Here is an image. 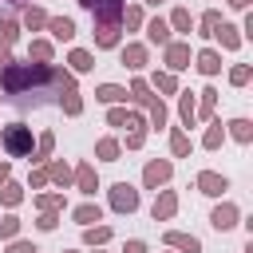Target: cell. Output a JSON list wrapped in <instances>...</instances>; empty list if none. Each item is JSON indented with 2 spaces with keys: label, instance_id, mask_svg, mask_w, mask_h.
<instances>
[{
  "label": "cell",
  "instance_id": "1",
  "mask_svg": "<svg viewBox=\"0 0 253 253\" xmlns=\"http://www.w3.org/2000/svg\"><path fill=\"white\" fill-rule=\"evenodd\" d=\"M47 87H55V67L51 63H32V59L28 63H16V59H8L0 67V91H4V99H16L20 103L24 95H40Z\"/></svg>",
  "mask_w": 253,
  "mask_h": 253
},
{
  "label": "cell",
  "instance_id": "2",
  "mask_svg": "<svg viewBox=\"0 0 253 253\" xmlns=\"http://www.w3.org/2000/svg\"><path fill=\"white\" fill-rule=\"evenodd\" d=\"M0 146H4L12 158H28V154L36 150L32 126H24V123H8V126H0Z\"/></svg>",
  "mask_w": 253,
  "mask_h": 253
},
{
  "label": "cell",
  "instance_id": "3",
  "mask_svg": "<svg viewBox=\"0 0 253 253\" xmlns=\"http://www.w3.org/2000/svg\"><path fill=\"white\" fill-rule=\"evenodd\" d=\"M79 8H87L95 16V24H123V0H79Z\"/></svg>",
  "mask_w": 253,
  "mask_h": 253
},
{
  "label": "cell",
  "instance_id": "4",
  "mask_svg": "<svg viewBox=\"0 0 253 253\" xmlns=\"http://www.w3.org/2000/svg\"><path fill=\"white\" fill-rule=\"evenodd\" d=\"M170 174H174V162H170V158H150V162L142 166V186H146V190H158V186L170 182Z\"/></svg>",
  "mask_w": 253,
  "mask_h": 253
},
{
  "label": "cell",
  "instance_id": "5",
  "mask_svg": "<svg viewBox=\"0 0 253 253\" xmlns=\"http://www.w3.org/2000/svg\"><path fill=\"white\" fill-rule=\"evenodd\" d=\"M111 210L115 213H134L138 210V190L130 182H115L111 186Z\"/></svg>",
  "mask_w": 253,
  "mask_h": 253
},
{
  "label": "cell",
  "instance_id": "6",
  "mask_svg": "<svg viewBox=\"0 0 253 253\" xmlns=\"http://www.w3.org/2000/svg\"><path fill=\"white\" fill-rule=\"evenodd\" d=\"M194 186H198V194H206V198H221V194L229 190V178L217 174V170H202V174L194 178Z\"/></svg>",
  "mask_w": 253,
  "mask_h": 253
},
{
  "label": "cell",
  "instance_id": "7",
  "mask_svg": "<svg viewBox=\"0 0 253 253\" xmlns=\"http://www.w3.org/2000/svg\"><path fill=\"white\" fill-rule=\"evenodd\" d=\"M162 55H166V71H186L190 67V43L186 40H170L162 47Z\"/></svg>",
  "mask_w": 253,
  "mask_h": 253
},
{
  "label": "cell",
  "instance_id": "8",
  "mask_svg": "<svg viewBox=\"0 0 253 253\" xmlns=\"http://www.w3.org/2000/svg\"><path fill=\"white\" fill-rule=\"evenodd\" d=\"M71 182H75V190H79L83 198H95V190H99V174H95L91 162H79V166L71 170Z\"/></svg>",
  "mask_w": 253,
  "mask_h": 253
},
{
  "label": "cell",
  "instance_id": "9",
  "mask_svg": "<svg viewBox=\"0 0 253 253\" xmlns=\"http://www.w3.org/2000/svg\"><path fill=\"white\" fill-rule=\"evenodd\" d=\"M178 213V194L174 190H158V198H154V206H150V217L154 221H170Z\"/></svg>",
  "mask_w": 253,
  "mask_h": 253
},
{
  "label": "cell",
  "instance_id": "10",
  "mask_svg": "<svg viewBox=\"0 0 253 253\" xmlns=\"http://www.w3.org/2000/svg\"><path fill=\"white\" fill-rule=\"evenodd\" d=\"M237 217H241V213H237V206H233V202H221V206H213L210 225H213L217 233H229V229L237 225Z\"/></svg>",
  "mask_w": 253,
  "mask_h": 253
},
{
  "label": "cell",
  "instance_id": "11",
  "mask_svg": "<svg viewBox=\"0 0 253 253\" xmlns=\"http://www.w3.org/2000/svg\"><path fill=\"white\" fill-rule=\"evenodd\" d=\"M146 59H150L146 43H126V47H119V63H123V67H130V71H142V67H146Z\"/></svg>",
  "mask_w": 253,
  "mask_h": 253
},
{
  "label": "cell",
  "instance_id": "12",
  "mask_svg": "<svg viewBox=\"0 0 253 253\" xmlns=\"http://www.w3.org/2000/svg\"><path fill=\"white\" fill-rule=\"evenodd\" d=\"M162 241H166L170 249H178V253H202V241H198L194 233H182V229H166Z\"/></svg>",
  "mask_w": 253,
  "mask_h": 253
},
{
  "label": "cell",
  "instance_id": "13",
  "mask_svg": "<svg viewBox=\"0 0 253 253\" xmlns=\"http://www.w3.org/2000/svg\"><path fill=\"white\" fill-rule=\"evenodd\" d=\"M59 43H67V40H75V20L71 16H47V24H43Z\"/></svg>",
  "mask_w": 253,
  "mask_h": 253
},
{
  "label": "cell",
  "instance_id": "14",
  "mask_svg": "<svg viewBox=\"0 0 253 253\" xmlns=\"http://www.w3.org/2000/svg\"><path fill=\"white\" fill-rule=\"evenodd\" d=\"M43 170H47V182H55L59 190H67V186H71V166H67L63 158H47V162H43Z\"/></svg>",
  "mask_w": 253,
  "mask_h": 253
},
{
  "label": "cell",
  "instance_id": "15",
  "mask_svg": "<svg viewBox=\"0 0 253 253\" xmlns=\"http://www.w3.org/2000/svg\"><path fill=\"white\" fill-rule=\"evenodd\" d=\"M213 40H217L225 51H237V47H241V28H233V24H225V20H221V24L213 28Z\"/></svg>",
  "mask_w": 253,
  "mask_h": 253
},
{
  "label": "cell",
  "instance_id": "16",
  "mask_svg": "<svg viewBox=\"0 0 253 253\" xmlns=\"http://www.w3.org/2000/svg\"><path fill=\"white\" fill-rule=\"evenodd\" d=\"M194 67H198L202 75H217V71H221V51H213V47H202V51L194 55Z\"/></svg>",
  "mask_w": 253,
  "mask_h": 253
},
{
  "label": "cell",
  "instance_id": "17",
  "mask_svg": "<svg viewBox=\"0 0 253 253\" xmlns=\"http://www.w3.org/2000/svg\"><path fill=\"white\" fill-rule=\"evenodd\" d=\"M142 28H146V40H150V43H158V47H166V43H170V24H166L162 16L146 20Z\"/></svg>",
  "mask_w": 253,
  "mask_h": 253
},
{
  "label": "cell",
  "instance_id": "18",
  "mask_svg": "<svg viewBox=\"0 0 253 253\" xmlns=\"http://www.w3.org/2000/svg\"><path fill=\"white\" fill-rule=\"evenodd\" d=\"M95 99H99V103H107V107L126 103V87H119V83H99V87H95Z\"/></svg>",
  "mask_w": 253,
  "mask_h": 253
},
{
  "label": "cell",
  "instance_id": "19",
  "mask_svg": "<svg viewBox=\"0 0 253 253\" xmlns=\"http://www.w3.org/2000/svg\"><path fill=\"white\" fill-rule=\"evenodd\" d=\"M71 217H75L79 225H95V221H103V206H99V202H83V206L71 210Z\"/></svg>",
  "mask_w": 253,
  "mask_h": 253
},
{
  "label": "cell",
  "instance_id": "20",
  "mask_svg": "<svg viewBox=\"0 0 253 253\" xmlns=\"http://www.w3.org/2000/svg\"><path fill=\"white\" fill-rule=\"evenodd\" d=\"M51 150H55V134H51V130H43V134H40V142H36V150H32L28 158H32L36 166H43V162L51 158Z\"/></svg>",
  "mask_w": 253,
  "mask_h": 253
},
{
  "label": "cell",
  "instance_id": "21",
  "mask_svg": "<svg viewBox=\"0 0 253 253\" xmlns=\"http://www.w3.org/2000/svg\"><path fill=\"white\" fill-rule=\"evenodd\" d=\"M95 47H119V24H95Z\"/></svg>",
  "mask_w": 253,
  "mask_h": 253
},
{
  "label": "cell",
  "instance_id": "22",
  "mask_svg": "<svg viewBox=\"0 0 253 253\" xmlns=\"http://www.w3.org/2000/svg\"><path fill=\"white\" fill-rule=\"evenodd\" d=\"M67 63H71V75H83V71H91V67H95V55H91V51H83V47H71Z\"/></svg>",
  "mask_w": 253,
  "mask_h": 253
},
{
  "label": "cell",
  "instance_id": "23",
  "mask_svg": "<svg viewBox=\"0 0 253 253\" xmlns=\"http://www.w3.org/2000/svg\"><path fill=\"white\" fill-rule=\"evenodd\" d=\"M198 95H202V99L194 103V107H198V119L210 123V119H213V107H217V91H213V87H202Z\"/></svg>",
  "mask_w": 253,
  "mask_h": 253
},
{
  "label": "cell",
  "instance_id": "24",
  "mask_svg": "<svg viewBox=\"0 0 253 253\" xmlns=\"http://www.w3.org/2000/svg\"><path fill=\"white\" fill-rule=\"evenodd\" d=\"M119 154H123V142H119V138H99V142H95V158L119 162Z\"/></svg>",
  "mask_w": 253,
  "mask_h": 253
},
{
  "label": "cell",
  "instance_id": "25",
  "mask_svg": "<svg viewBox=\"0 0 253 253\" xmlns=\"http://www.w3.org/2000/svg\"><path fill=\"white\" fill-rule=\"evenodd\" d=\"M51 55H55L51 40H32V43H28V59H36V63H51Z\"/></svg>",
  "mask_w": 253,
  "mask_h": 253
},
{
  "label": "cell",
  "instance_id": "26",
  "mask_svg": "<svg viewBox=\"0 0 253 253\" xmlns=\"http://www.w3.org/2000/svg\"><path fill=\"white\" fill-rule=\"evenodd\" d=\"M146 83H150L154 91H162V95H174V91H178V79H174V71H154Z\"/></svg>",
  "mask_w": 253,
  "mask_h": 253
},
{
  "label": "cell",
  "instance_id": "27",
  "mask_svg": "<svg viewBox=\"0 0 253 253\" xmlns=\"http://www.w3.org/2000/svg\"><path fill=\"white\" fill-rule=\"evenodd\" d=\"M126 99H130V103H138V107H146V103H150V83H146L142 75H138V79H130Z\"/></svg>",
  "mask_w": 253,
  "mask_h": 253
},
{
  "label": "cell",
  "instance_id": "28",
  "mask_svg": "<svg viewBox=\"0 0 253 253\" xmlns=\"http://www.w3.org/2000/svg\"><path fill=\"white\" fill-rule=\"evenodd\" d=\"M178 115H182L186 126L198 123V107H194V95H190V91H178Z\"/></svg>",
  "mask_w": 253,
  "mask_h": 253
},
{
  "label": "cell",
  "instance_id": "29",
  "mask_svg": "<svg viewBox=\"0 0 253 253\" xmlns=\"http://www.w3.org/2000/svg\"><path fill=\"white\" fill-rule=\"evenodd\" d=\"M225 126H229L225 134H233L241 146H249V142H253V123H249V119H233V123H225Z\"/></svg>",
  "mask_w": 253,
  "mask_h": 253
},
{
  "label": "cell",
  "instance_id": "30",
  "mask_svg": "<svg viewBox=\"0 0 253 253\" xmlns=\"http://www.w3.org/2000/svg\"><path fill=\"white\" fill-rule=\"evenodd\" d=\"M221 142H225V126H221L217 119H210V126H206V134H202V146H206V150H217Z\"/></svg>",
  "mask_w": 253,
  "mask_h": 253
},
{
  "label": "cell",
  "instance_id": "31",
  "mask_svg": "<svg viewBox=\"0 0 253 253\" xmlns=\"http://www.w3.org/2000/svg\"><path fill=\"white\" fill-rule=\"evenodd\" d=\"M190 150H194L190 134H186V130H170V154H174V158H190Z\"/></svg>",
  "mask_w": 253,
  "mask_h": 253
},
{
  "label": "cell",
  "instance_id": "32",
  "mask_svg": "<svg viewBox=\"0 0 253 253\" xmlns=\"http://www.w3.org/2000/svg\"><path fill=\"white\" fill-rule=\"evenodd\" d=\"M170 28L182 32V36H190V32H194V16H190V8H174V12H170Z\"/></svg>",
  "mask_w": 253,
  "mask_h": 253
},
{
  "label": "cell",
  "instance_id": "33",
  "mask_svg": "<svg viewBox=\"0 0 253 253\" xmlns=\"http://www.w3.org/2000/svg\"><path fill=\"white\" fill-rule=\"evenodd\" d=\"M111 241V225H83V245H107Z\"/></svg>",
  "mask_w": 253,
  "mask_h": 253
},
{
  "label": "cell",
  "instance_id": "34",
  "mask_svg": "<svg viewBox=\"0 0 253 253\" xmlns=\"http://www.w3.org/2000/svg\"><path fill=\"white\" fill-rule=\"evenodd\" d=\"M0 202H4L8 210H12V206H20V202H24V186H16V182L8 178V182L0 186Z\"/></svg>",
  "mask_w": 253,
  "mask_h": 253
},
{
  "label": "cell",
  "instance_id": "35",
  "mask_svg": "<svg viewBox=\"0 0 253 253\" xmlns=\"http://www.w3.org/2000/svg\"><path fill=\"white\" fill-rule=\"evenodd\" d=\"M43 24H47V12L43 8H24V28L28 32H40Z\"/></svg>",
  "mask_w": 253,
  "mask_h": 253
},
{
  "label": "cell",
  "instance_id": "36",
  "mask_svg": "<svg viewBox=\"0 0 253 253\" xmlns=\"http://www.w3.org/2000/svg\"><path fill=\"white\" fill-rule=\"evenodd\" d=\"M146 111H150V123H154V130H158V126H166V115H170V111H166V103H162V99H154V95H150Z\"/></svg>",
  "mask_w": 253,
  "mask_h": 253
},
{
  "label": "cell",
  "instance_id": "37",
  "mask_svg": "<svg viewBox=\"0 0 253 253\" xmlns=\"http://www.w3.org/2000/svg\"><path fill=\"white\" fill-rule=\"evenodd\" d=\"M67 202H63V194L59 190H51V194H36V210H63Z\"/></svg>",
  "mask_w": 253,
  "mask_h": 253
},
{
  "label": "cell",
  "instance_id": "38",
  "mask_svg": "<svg viewBox=\"0 0 253 253\" xmlns=\"http://www.w3.org/2000/svg\"><path fill=\"white\" fill-rule=\"evenodd\" d=\"M16 36H20V24L16 20H0V47H12Z\"/></svg>",
  "mask_w": 253,
  "mask_h": 253
},
{
  "label": "cell",
  "instance_id": "39",
  "mask_svg": "<svg viewBox=\"0 0 253 253\" xmlns=\"http://www.w3.org/2000/svg\"><path fill=\"white\" fill-rule=\"evenodd\" d=\"M12 237H20V217L16 213L0 217V241H12Z\"/></svg>",
  "mask_w": 253,
  "mask_h": 253
},
{
  "label": "cell",
  "instance_id": "40",
  "mask_svg": "<svg viewBox=\"0 0 253 253\" xmlns=\"http://www.w3.org/2000/svg\"><path fill=\"white\" fill-rule=\"evenodd\" d=\"M249 79H253V67H249V63H237V67H229V83H233V87H245Z\"/></svg>",
  "mask_w": 253,
  "mask_h": 253
},
{
  "label": "cell",
  "instance_id": "41",
  "mask_svg": "<svg viewBox=\"0 0 253 253\" xmlns=\"http://www.w3.org/2000/svg\"><path fill=\"white\" fill-rule=\"evenodd\" d=\"M59 107H63V115H71V119H75V115H83V99H79V91L63 95V99H59Z\"/></svg>",
  "mask_w": 253,
  "mask_h": 253
},
{
  "label": "cell",
  "instance_id": "42",
  "mask_svg": "<svg viewBox=\"0 0 253 253\" xmlns=\"http://www.w3.org/2000/svg\"><path fill=\"white\" fill-rule=\"evenodd\" d=\"M55 225H59V213H55V210H40V217H36V229H40V233H51Z\"/></svg>",
  "mask_w": 253,
  "mask_h": 253
},
{
  "label": "cell",
  "instance_id": "43",
  "mask_svg": "<svg viewBox=\"0 0 253 253\" xmlns=\"http://www.w3.org/2000/svg\"><path fill=\"white\" fill-rule=\"evenodd\" d=\"M217 24H221V12H217V8H210V12L202 16V32H198V36H213V28H217Z\"/></svg>",
  "mask_w": 253,
  "mask_h": 253
},
{
  "label": "cell",
  "instance_id": "44",
  "mask_svg": "<svg viewBox=\"0 0 253 253\" xmlns=\"http://www.w3.org/2000/svg\"><path fill=\"white\" fill-rule=\"evenodd\" d=\"M123 20H126V28H142V24H146V20H142V8H138V4L123 8Z\"/></svg>",
  "mask_w": 253,
  "mask_h": 253
},
{
  "label": "cell",
  "instance_id": "45",
  "mask_svg": "<svg viewBox=\"0 0 253 253\" xmlns=\"http://www.w3.org/2000/svg\"><path fill=\"white\" fill-rule=\"evenodd\" d=\"M123 123H126V107H123V103H115V107L107 111V126H123Z\"/></svg>",
  "mask_w": 253,
  "mask_h": 253
},
{
  "label": "cell",
  "instance_id": "46",
  "mask_svg": "<svg viewBox=\"0 0 253 253\" xmlns=\"http://www.w3.org/2000/svg\"><path fill=\"white\" fill-rule=\"evenodd\" d=\"M142 142H146V126H134L126 134V150H142Z\"/></svg>",
  "mask_w": 253,
  "mask_h": 253
},
{
  "label": "cell",
  "instance_id": "47",
  "mask_svg": "<svg viewBox=\"0 0 253 253\" xmlns=\"http://www.w3.org/2000/svg\"><path fill=\"white\" fill-rule=\"evenodd\" d=\"M4 253H36V245H32V241H20V237H12Z\"/></svg>",
  "mask_w": 253,
  "mask_h": 253
},
{
  "label": "cell",
  "instance_id": "48",
  "mask_svg": "<svg viewBox=\"0 0 253 253\" xmlns=\"http://www.w3.org/2000/svg\"><path fill=\"white\" fill-rule=\"evenodd\" d=\"M123 253H146V241H138V237H130V241L123 245Z\"/></svg>",
  "mask_w": 253,
  "mask_h": 253
},
{
  "label": "cell",
  "instance_id": "49",
  "mask_svg": "<svg viewBox=\"0 0 253 253\" xmlns=\"http://www.w3.org/2000/svg\"><path fill=\"white\" fill-rule=\"evenodd\" d=\"M43 182H47V170H36V174H32V178H28V186H32V190H40V186H43Z\"/></svg>",
  "mask_w": 253,
  "mask_h": 253
},
{
  "label": "cell",
  "instance_id": "50",
  "mask_svg": "<svg viewBox=\"0 0 253 253\" xmlns=\"http://www.w3.org/2000/svg\"><path fill=\"white\" fill-rule=\"evenodd\" d=\"M8 178H12V162H0V186H4Z\"/></svg>",
  "mask_w": 253,
  "mask_h": 253
},
{
  "label": "cell",
  "instance_id": "51",
  "mask_svg": "<svg viewBox=\"0 0 253 253\" xmlns=\"http://www.w3.org/2000/svg\"><path fill=\"white\" fill-rule=\"evenodd\" d=\"M225 4H229V8H237V12H245V8H249V0H225Z\"/></svg>",
  "mask_w": 253,
  "mask_h": 253
},
{
  "label": "cell",
  "instance_id": "52",
  "mask_svg": "<svg viewBox=\"0 0 253 253\" xmlns=\"http://www.w3.org/2000/svg\"><path fill=\"white\" fill-rule=\"evenodd\" d=\"M142 4H150V8H158V4H166V0H142Z\"/></svg>",
  "mask_w": 253,
  "mask_h": 253
},
{
  "label": "cell",
  "instance_id": "53",
  "mask_svg": "<svg viewBox=\"0 0 253 253\" xmlns=\"http://www.w3.org/2000/svg\"><path fill=\"white\" fill-rule=\"evenodd\" d=\"M4 4H8V8H20V4H24V0H4Z\"/></svg>",
  "mask_w": 253,
  "mask_h": 253
},
{
  "label": "cell",
  "instance_id": "54",
  "mask_svg": "<svg viewBox=\"0 0 253 253\" xmlns=\"http://www.w3.org/2000/svg\"><path fill=\"white\" fill-rule=\"evenodd\" d=\"M63 253H75V249H63Z\"/></svg>",
  "mask_w": 253,
  "mask_h": 253
},
{
  "label": "cell",
  "instance_id": "55",
  "mask_svg": "<svg viewBox=\"0 0 253 253\" xmlns=\"http://www.w3.org/2000/svg\"><path fill=\"white\" fill-rule=\"evenodd\" d=\"M0 99H4V95H0Z\"/></svg>",
  "mask_w": 253,
  "mask_h": 253
},
{
  "label": "cell",
  "instance_id": "56",
  "mask_svg": "<svg viewBox=\"0 0 253 253\" xmlns=\"http://www.w3.org/2000/svg\"><path fill=\"white\" fill-rule=\"evenodd\" d=\"M36 253H40V249H36Z\"/></svg>",
  "mask_w": 253,
  "mask_h": 253
}]
</instances>
